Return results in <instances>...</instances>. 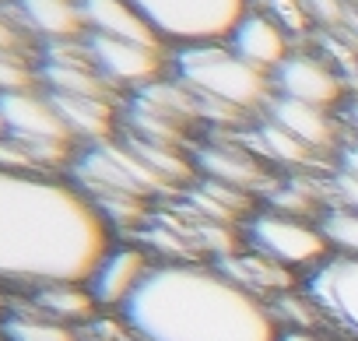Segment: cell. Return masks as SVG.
<instances>
[{
  "label": "cell",
  "instance_id": "6da1fadb",
  "mask_svg": "<svg viewBox=\"0 0 358 341\" xmlns=\"http://www.w3.org/2000/svg\"><path fill=\"white\" fill-rule=\"evenodd\" d=\"M109 246V222L74 183L0 169V285L88 281Z\"/></svg>",
  "mask_w": 358,
  "mask_h": 341
},
{
  "label": "cell",
  "instance_id": "7a4b0ae2",
  "mask_svg": "<svg viewBox=\"0 0 358 341\" xmlns=\"http://www.w3.org/2000/svg\"><path fill=\"white\" fill-rule=\"evenodd\" d=\"M137 341H278L271 306L194 260L155 264L123 306Z\"/></svg>",
  "mask_w": 358,
  "mask_h": 341
},
{
  "label": "cell",
  "instance_id": "3957f363",
  "mask_svg": "<svg viewBox=\"0 0 358 341\" xmlns=\"http://www.w3.org/2000/svg\"><path fill=\"white\" fill-rule=\"evenodd\" d=\"M172 78L183 81L204 106V116L239 120L257 109H267L274 81L267 71L246 64L229 50V43H194L179 46L172 57Z\"/></svg>",
  "mask_w": 358,
  "mask_h": 341
},
{
  "label": "cell",
  "instance_id": "277c9868",
  "mask_svg": "<svg viewBox=\"0 0 358 341\" xmlns=\"http://www.w3.org/2000/svg\"><path fill=\"white\" fill-rule=\"evenodd\" d=\"M74 187L88 197H109V194H130V197H155L162 190H172L155 169L127 144V141H102L85 144L71 158Z\"/></svg>",
  "mask_w": 358,
  "mask_h": 341
},
{
  "label": "cell",
  "instance_id": "5b68a950",
  "mask_svg": "<svg viewBox=\"0 0 358 341\" xmlns=\"http://www.w3.org/2000/svg\"><path fill=\"white\" fill-rule=\"evenodd\" d=\"M151 29L176 46L225 43L236 22L250 11V0H130Z\"/></svg>",
  "mask_w": 358,
  "mask_h": 341
},
{
  "label": "cell",
  "instance_id": "8992f818",
  "mask_svg": "<svg viewBox=\"0 0 358 341\" xmlns=\"http://www.w3.org/2000/svg\"><path fill=\"white\" fill-rule=\"evenodd\" d=\"M0 130L18 137L43 169H53L60 162H71L74 151V134L60 120L53 99L46 92H8L0 95Z\"/></svg>",
  "mask_w": 358,
  "mask_h": 341
},
{
  "label": "cell",
  "instance_id": "52a82bcc",
  "mask_svg": "<svg viewBox=\"0 0 358 341\" xmlns=\"http://www.w3.org/2000/svg\"><path fill=\"white\" fill-rule=\"evenodd\" d=\"M246 239L250 250L278 260L281 267H320L330 257V246L320 232V225L306 218H292L281 211H260L246 218Z\"/></svg>",
  "mask_w": 358,
  "mask_h": 341
},
{
  "label": "cell",
  "instance_id": "ba28073f",
  "mask_svg": "<svg viewBox=\"0 0 358 341\" xmlns=\"http://www.w3.org/2000/svg\"><path fill=\"white\" fill-rule=\"evenodd\" d=\"M88 57L95 71L116 88V92H141L144 85L162 81L169 71V50L148 46V43H127V39H106V36H85Z\"/></svg>",
  "mask_w": 358,
  "mask_h": 341
},
{
  "label": "cell",
  "instance_id": "9c48e42d",
  "mask_svg": "<svg viewBox=\"0 0 358 341\" xmlns=\"http://www.w3.org/2000/svg\"><path fill=\"white\" fill-rule=\"evenodd\" d=\"M306 295L320 306L323 320L358 337V260L327 257L306 278Z\"/></svg>",
  "mask_w": 358,
  "mask_h": 341
},
{
  "label": "cell",
  "instance_id": "30bf717a",
  "mask_svg": "<svg viewBox=\"0 0 358 341\" xmlns=\"http://www.w3.org/2000/svg\"><path fill=\"white\" fill-rule=\"evenodd\" d=\"M274 95L320 106V109H337L344 102V78L320 57L313 53H292L274 74Z\"/></svg>",
  "mask_w": 358,
  "mask_h": 341
},
{
  "label": "cell",
  "instance_id": "8fae6325",
  "mask_svg": "<svg viewBox=\"0 0 358 341\" xmlns=\"http://www.w3.org/2000/svg\"><path fill=\"white\" fill-rule=\"evenodd\" d=\"M151 257L144 253V246H134V243H113L109 253L99 260V267L92 271V278L85 281L88 292L95 295V302L102 309H123L127 299L137 292V285L151 274Z\"/></svg>",
  "mask_w": 358,
  "mask_h": 341
},
{
  "label": "cell",
  "instance_id": "7c38bea8",
  "mask_svg": "<svg viewBox=\"0 0 358 341\" xmlns=\"http://www.w3.org/2000/svg\"><path fill=\"white\" fill-rule=\"evenodd\" d=\"M225 43H229V50L236 57H243L246 64H253V67H260L267 74H274L295 53L292 50V32L281 22H274L271 15L257 11V8H250L236 22V29L229 32Z\"/></svg>",
  "mask_w": 358,
  "mask_h": 341
},
{
  "label": "cell",
  "instance_id": "4fadbf2b",
  "mask_svg": "<svg viewBox=\"0 0 358 341\" xmlns=\"http://www.w3.org/2000/svg\"><path fill=\"white\" fill-rule=\"evenodd\" d=\"M264 113L274 127H281L285 134H292L295 141H302L316 155L334 151L337 141H341V123L334 120L330 109L306 106V102H295V99H285V95H271Z\"/></svg>",
  "mask_w": 358,
  "mask_h": 341
},
{
  "label": "cell",
  "instance_id": "5bb4252c",
  "mask_svg": "<svg viewBox=\"0 0 358 341\" xmlns=\"http://www.w3.org/2000/svg\"><path fill=\"white\" fill-rule=\"evenodd\" d=\"M8 8L15 11L18 25L46 46L85 39V18L78 0H8Z\"/></svg>",
  "mask_w": 358,
  "mask_h": 341
},
{
  "label": "cell",
  "instance_id": "9a60e30c",
  "mask_svg": "<svg viewBox=\"0 0 358 341\" xmlns=\"http://www.w3.org/2000/svg\"><path fill=\"white\" fill-rule=\"evenodd\" d=\"M78 4H81V18H85V36L169 46L130 0H78Z\"/></svg>",
  "mask_w": 358,
  "mask_h": 341
},
{
  "label": "cell",
  "instance_id": "2e32d148",
  "mask_svg": "<svg viewBox=\"0 0 358 341\" xmlns=\"http://www.w3.org/2000/svg\"><path fill=\"white\" fill-rule=\"evenodd\" d=\"M218 271L225 278H232L236 285H243L246 292H253L257 299H278L285 292H292L295 278L288 267H281L278 260L257 253V250H232L218 260Z\"/></svg>",
  "mask_w": 358,
  "mask_h": 341
},
{
  "label": "cell",
  "instance_id": "e0dca14e",
  "mask_svg": "<svg viewBox=\"0 0 358 341\" xmlns=\"http://www.w3.org/2000/svg\"><path fill=\"white\" fill-rule=\"evenodd\" d=\"M50 99H53L60 120L67 123V130L74 134V141H85V144L113 141L116 120H120L116 99H92V95H50Z\"/></svg>",
  "mask_w": 358,
  "mask_h": 341
},
{
  "label": "cell",
  "instance_id": "ac0fdd59",
  "mask_svg": "<svg viewBox=\"0 0 358 341\" xmlns=\"http://www.w3.org/2000/svg\"><path fill=\"white\" fill-rule=\"evenodd\" d=\"M197 165L204 169L208 180L225 183V187L243 190V194H253L260 183H267V169L239 148H201Z\"/></svg>",
  "mask_w": 358,
  "mask_h": 341
},
{
  "label": "cell",
  "instance_id": "d6986e66",
  "mask_svg": "<svg viewBox=\"0 0 358 341\" xmlns=\"http://www.w3.org/2000/svg\"><path fill=\"white\" fill-rule=\"evenodd\" d=\"M32 309L57 320V323H88L95 320L99 313V302L95 295L88 292L85 281H57V285H43V288H32Z\"/></svg>",
  "mask_w": 358,
  "mask_h": 341
},
{
  "label": "cell",
  "instance_id": "ffe728a7",
  "mask_svg": "<svg viewBox=\"0 0 358 341\" xmlns=\"http://www.w3.org/2000/svg\"><path fill=\"white\" fill-rule=\"evenodd\" d=\"M4 341H78V330L67 323H57L36 309H15L0 320Z\"/></svg>",
  "mask_w": 358,
  "mask_h": 341
},
{
  "label": "cell",
  "instance_id": "44dd1931",
  "mask_svg": "<svg viewBox=\"0 0 358 341\" xmlns=\"http://www.w3.org/2000/svg\"><path fill=\"white\" fill-rule=\"evenodd\" d=\"M257 148H260L271 162H278V165H306V162L320 158L316 151H309L302 141H295L292 134H285V130L274 127L271 120L260 123V130H257Z\"/></svg>",
  "mask_w": 358,
  "mask_h": 341
},
{
  "label": "cell",
  "instance_id": "7402d4cb",
  "mask_svg": "<svg viewBox=\"0 0 358 341\" xmlns=\"http://www.w3.org/2000/svg\"><path fill=\"white\" fill-rule=\"evenodd\" d=\"M320 232L327 239V246L337 257H355L358 260V211L348 208H330L320 218Z\"/></svg>",
  "mask_w": 358,
  "mask_h": 341
},
{
  "label": "cell",
  "instance_id": "603a6c76",
  "mask_svg": "<svg viewBox=\"0 0 358 341\" xmlns=\"http://www.w3.org/2000/svg\"><path fill=\"white\" fill-rule=\"evenodd\" d=\"M39 85V60L25 50H0V95L8 92H32Z\"/></svg>",
  "mask_w": 358,
  "mask_h": 341
},
{
  "label": "cell",
  "instance_id": "cb8c5ba5",
  "mask_svg": "<svg viewBox=\"0 0 358 341\" xmlns=\"http://www.w3.org/2000/svg\"><path fill=\"white\" fill-rule=\"evenodd\" d=\"M271 211H281V215H292V218H306L309 222L320 211V204H316V194H309L306 183H285V187H274Z\"/></svg>",
  "mask_w": 358,
  "mask_h": 341
},
{
  "label": "cell",
  "instance_id": "d4e9b609",
  "mask_svg": "<svg viewBox=\"0 0 358 341\" xmlns=\"http://www.w3.org/2000/svg\"><path fill=\"white\" fill-rule=\"evenodd\" d=\"M250 8L271 15L274 22H281L292 36L302 32L309 25V15H306V0H250Z\"/></svg>",
  "mask_w": 358,
  "mask_h": 341
},
{
  "label": "cell",
  "instance_id": "484cf974",
  "mask_svg": "<svg viewBox=\"0 0 358 341\" xmlns=\"http://www.w3.org/2000/svg\"><path fill=\"white\" fill-rule=\"evenodd\" d=\"M29 32L18 25L15 11L8 4H0V50H25L29 46Z\"/></svg>",
  "mask_w": 358,
  "mask_h": 341
},
{
  "label": "cell",
  "instance_id": "4316f807",
  "mask_svg": "<svg viewBox=\"0 0 358 341\" xmlns=\"http://www.w3.org/2000/svg\"><path fill=\"white\" fill-rule=\"evenodd\" d=\"M330 190H334V197H337V204L341 208H348V211H358V180L355 176H348V173H334V180H330Z\"/></svg>",
  "mask_w": 358,
  "mask_h": 341
},
{
  "label": "cell",
  "instance_id": "83f0119b",
  "mask_svg": "<svg viewBox=\"0 0 358 341\" xmlns=\"http://www.w3.org/2000/svg\"><path fill=\"white\" fill-rule=\"evenodd\" d=\"M337 169H341V173H348V176H355V180H358V141H355V137H351L348 144H341Z\"/></svg>",
  "mask_w": 358,
  "mask_h": 341
},
{
  "label": "cell",
  "instance_id": "f1b7e54d",
  "mask_svg": "<svg viewBox=\"0 0 358 341\" xmlns=\"http://www.w3.org/2000/svg\"><path fill=\"white\" fill-rule=\"evenodd\" d=\"M341 113H344V127H348V130H351V137L358 141V99H348Z\"/></svg>",
  "mask_w": 358,
  "mask_h": 341
},
{
  "label": "cell",
  "instance_id": "f546056e",
  "mask_svg": "<svg viewBox=\"0 0 358 341\" xmlns=\"http://www.w3.org/2000/svg\"><path fill=\"white\" fill-rule=\"evenodd\" d=\"M278 341H327V337H320L316 330H281Z\"/></svg>",
  "mask_w": 358,
  "mask_h": 341
},
{
  "label": "cell",
  "instance_id": "4dcf8cb0",
  "mask_svg": "<svg viewBox=\"0 0 358 341\" xmlns=\"http://www.w3.org/2000/svg\"><path fill=\"white\" fill-rule=\"evenodd\" d=\"M78 341H95V337H78Z\"/></svg>",
  "mask_w": 358,
  "mask_h": 341
},
{
  "label": "cell",
  "instance_id": "1f68e13d",
  "mask_svg": "<svg viewBox=\"0 0 358 341\" xmlns=\"http://www.w3.org/2000/svg\"><path fill=\"white\" fill-rule=\"evenodd\" d=\"M0 4H8V0H0Z\"/></svg>",
  "mask_w": 358,
  "mask_h": 341
}]
</instances>
